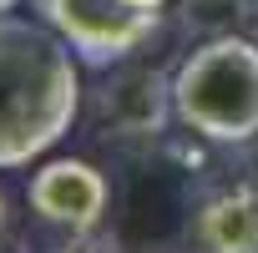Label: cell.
<instances>
[{
	"label": "cell",
	"mask_w": 258,
	"mask_h": 253,
	"mask_svg": "<svg viewBox=\"0 0 258 253\" xmlns=\"http://www.w3.org/2000/svg\"><path fill=\"white\" fill-rule=\"evenodd\" d=\"M187 233L198 253H258V182L243 177L198 203Z\"/></svg>",
	"instance_id": "6"
},
{
	"label": "cell",
	"mask_w": 258,
	"mask_h": 253,
	"mask_svg": "<svg viewBox=\"0 0 258 253\" xmlns=\"http://www.w3.org/2000/svg\"><path fill=\"white\" fill-rule=\"evenodd\" d=\"M177 121L218 147H243L258 137V41L218 36L198 41L172 71Z\"/></svg>",
	"instance_id": "2"
},
{
	"label": "cell",
	"mask_w": 258,
	"mask_h": 253,
	"mask_svg": "<svg viewBox=\"0 0 258 253\" xmlns=\"http://www.w3.org/2000/svg\"><path fill=\"white\" fill-rule=\"evenodd\" d=\"M81 116V56L31 16H0V167L41 162Z\"/></svg>",
	"instance_id": "1"
},
{
	"label": "cell",
	"mask_w": 258,
	"mask_h": 253,
	"mask_svg": "<svg viewBox=\"0 0 258 253\" xmlns=\"http://www.w3.org/2000/svg\"><path fill=\"white\" fill-rule=\"evenodd\" d=\"M132 6H142V11H167V0H132Z\"/></svg>",
	"instance_id": "9"
},
{
	"label": "cell",
	"mask_w": 258,
	"mask_h": 253,
	"mask_svg": "<svg viewBox=\"0 0 258 253\" xmlns=\"http://www.w3.org/2000/svg\"><path fill=\"white\" fill-rule=\"evenodd\" d=\"M91 116L106 137H121V142H147V137H162L167 121L177 116V101H172V76L162 66H147V61H132L126 56L91 96Z\"/></svg>",
	"instance_id": "4"
},
{
	"label": "cell",
	"mask_w": 258,
	"mask_h": 253,
	"mask_svg": "<svg viewBox=\"0 0 258 253\" xmlns=\"http://www.w3.org/2000/svg\"><path fill=\"white\" fill-rule=\"evenodd\" d=\"M248 16H258V0H177V26L192 41L238 36Z\"/></svg>",
	"instance_id": "7"
},
{
	"label": "cell",
	"mask_w": 258,
	"mask_h": 253,
	"mask_svg": "<svg viewBox=\"0 0 258 253\" xmlns=\"http://www.w3.org/2000/svg\"><path fill=\"white\" fill-rule=\"evenodd\" d=\"M31 6L81 56V66H116L137 56L162 26V11H142L132 0H31Z\"/></svg>",
	"instance_id": "3"
},
{
	"label": "cell",
	"mask_w": 258,
	"mask_h": 253,
	"mask_svg": "<svg viewBox=\"0 0 258 253\" xmlns=\"http://www.w3.org/2000/svg\"><path fill=\"white\" fill-rule=\"evenodd\" d=\"M11 6H16V0H0V16H6V11H11Z\"/></svg>",
	"instance_id": "11"
},
{
	"label": "cell",
	"mask_w": 258,
	"mask_h": 253,
	"mask_svg": "<svg viewBox=\"0 0 258 253\" xmlns=\"http://www.w3.org/2000/svg\"><path fill=\"white\" fill-rule=\"evenodd\" d=\"M0 233H6V198H0Z\"/></svg>",
	"instance_id": "10"
},
{
	"label": "cell",
	"mask_w": 258,
	"mask_h": 253,
	"mask_svg": "<svg viewBox=\"0 0 258 253\" xmlns=\"http://www.w3.org/2000/svg\"><path fill=\"white\" fill-rule=\"evenodd\" d=\"M26 203L41 223L81 238L91 228H101L106 208H111V182L96 162L86 157H51L31 172V187H26Z\"/></svg>",
	"instance_id": "5"
},
{
	"label": "cell",
	"mask_w": 258,
	"mask_h": 253,
	"mask_svg": "<svg viewBox=\"0 0 258 253\" xmlns=\"http://www.w3.org/2000/svg\"><path fill=\"white\" fill-rule=\"evenodd\" d=\"M243 177H248V182H258V137H253V142H243Z\"/></svg>",
	"instance_id": "8"
}]
</instances>
